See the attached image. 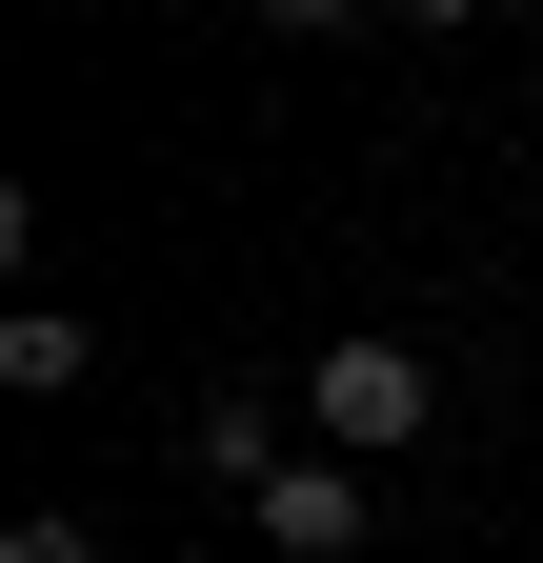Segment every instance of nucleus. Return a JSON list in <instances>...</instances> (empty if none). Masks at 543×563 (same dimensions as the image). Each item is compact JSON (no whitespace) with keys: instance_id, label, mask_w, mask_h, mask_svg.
Wrapping results in <instances>:
<instances>
[{"instance_id":"1","label":"nucleus","mask_w":543,"mask_h":563,"mask_svg":"<svg viewBox=\"0 0 543 563\" xmlns=\"http://www.w3.org/2000/svg\"><path fill=\"white\" fill-rule=\"evenodd\" d=\"M302 422H322V463H383V443H423V422H443V363H423V342H322V363H302Z\"/></svg>"},{"instance_id":"2","label":"nucleus","mask_w":543,"mask_h":563,"mask_svg":"<svg viewBox=\"0 0 543 563\" xmlns=\"http://www.w3.org/2000/svg\"><path fill=\"white\" fill-rule=\"evenodd\" d=\"M262 543L282 563H363V463H282L262 483Z\"/></svg>"},{"instance_id":"3","label":"nucleus","mask_w":543,"mask_h":563,"mask_svg":"<svg viewBox=\"0 0 543 563\" xmlns=\"http://www.w3.org/2000/svg\"><path fill=\"white\" fill-rule=\"evenodd\" d=\"M0 383H21V402H60V383H81V322H60V302H21V322H0Z\"/></svg>"},{"instance_id":"4","label":"nucleus","mask_w":543,"mask_h":563,"mask_svg":"<svg viewBox=\"0 0 543 563\" xmlns=\"http://www.w3.org/2000/svg\"><path fill=\"white\" fill-rule=\"evenodd\" d=\"M0 563H101V523H60V504H41V523H0Z\"/></svg>"},{"instance_id":"5","label":"nucleus","mask_w":543,"mask_h":563,"mask_svg":"<svg viewBox=\"0 0 543 563\" xmlns=\"http://www.w3.org/2000/svg\"><path fill=\"white\" fill-rule=\"evenodd\" d=\"M242 21H282V41H322V21H363V0H242Z\"/></svg>"},{"instance_id":"6","label":"nucleus","mask_w":543,"mask_h":563,"mask_svg":"<svg viewBox=\"0 0 543 563\" xmlns=\"http://www.w3.org/2000/svg\"><path fill=\"white\" fill-rule=\"evenodd\" d=\"M402 21H484V0H402Z\"/></svg>"}]
</instances>
